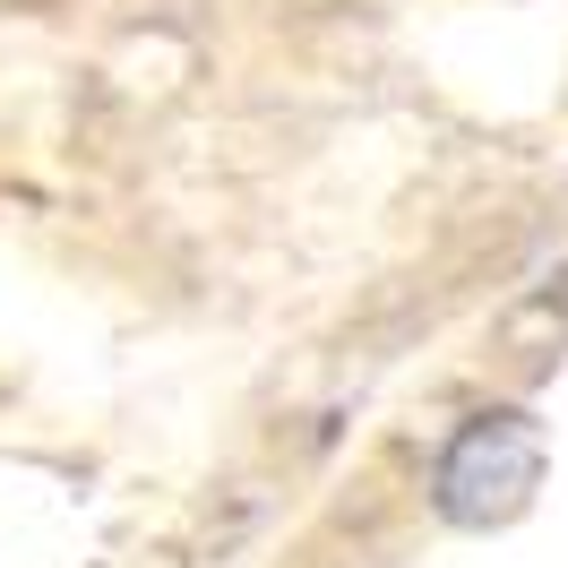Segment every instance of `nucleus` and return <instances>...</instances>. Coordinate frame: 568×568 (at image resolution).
<instances>
[{
    "label": "nucleus",
    "instance_id": "f257e3e1",
    "mask_svg": "<svg viewBox=\"0 0 568 568\" xmlns=\"http://www.w3.org/2000/svg\"><path fill=\"white\" fill-rule=\"evenodd\" d=\"M542 465H551V439L526 405H491V414H465L457 439L430 465V508L465 534L517 526L542 491Z\"/></svg>",
    "mask_w": 568,
    "mask_h": 568
}]
</instances>
